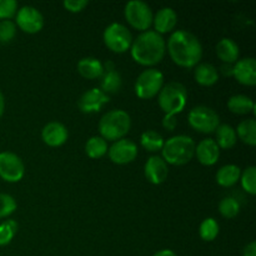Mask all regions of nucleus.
<instances>
[{
    "mask_svg": "<svg viewBox=\"0 0 256 256\" xmlns=\"http://www.w3.org/2000/svg\"><path fill=\"white\" fill-rule=\"evenodd\" d=\"M168 52L176 65L194 68L202 60V46L196 35L188 30H176L168 40Z\"/></svg>",
    "mask_w": 256,
    "mask_h": 256,
    "instance_id": "1",
    "label": "nucleus"
},
{
    "mask_svg": "<svg viewBox=\"0 0 256 256\" xmlns=\"http://www.w3.org/2000/svg\"><path fill=\"white\" fill-rule=\"evenodd\" d=\"M166 52V42L164 38L154 30L142 32L130 46L132 58L140 65L152 66L164 59Z\"/></svg>",
    "mask_w": 256,
    "mask_h": 256,
    "instance_id": "2",
    "label": "nucleus"
},
{
    "mask_svg": "<svg viewBox=\"0 0 256 256\" xmlns=\"http://www.w3.org/2000/svg\"><path fill=\"white\" fill-rule=\"evenodd\" d=\"M195 148L196 145L192 138L188 135H176L164 142L162 158L166 164L178 165V166L185 165L194 158Z\"/></svg>",
    "mask_w": 256,
    "mask_h": 256,
    "instance_id": "3",
    "label": "nucleus"
},
{
    "mask_svg": "<svg viewBox=\"0 0 256 256\" xmlns=\"http://www.w3.org/2000/svg\"><path fill=\"white\" fill-rule=\"evenodd\" d=\"M99 132L104 140L118 142L124 139L132 128V119L126 112L120 109L110 110L102 116L99 122Z\"/></svg>",
    "mask_w": 256,
    "mask_h": 256,
    "instance_id": "4",
    "label": "nucleus"
},
{
    "mask_svg": "<svg viewBox=\"0 0 256 256\" xmlns=\"http://www.w3.org/2000/svg\"><path fill=\"white\" fill-rule=\"evenodd\" d=\"M158 102L165 114L176 115L184 110L188 102V90L182 82H170L162 88Z\"/></svg>",
    "mask_w": 256,
    "mask_h": 256,
    "instance_id": "5",
    "label": "nucleus"
},
{
    "mask_svg": "<svg viewBox=\"0 0 256 256\" xmlns=\"http://www.w3.org/2000/svg\"><path fill=\"white\" fill-rule=\"evenodd\" d=\"M164 86V75L160 70L150 68L144 70L138 76L135 82V94L142 100H149L156 96Z\"/></svg>",
    "mask_w": 256,
    "mask_h": 256,
    "instance_id": "6",
    "label": "nucleus"
},
{
    "mask_svg": "<svg viewBox=\"0 0 256 256\" xmlns=\"http://www.w3.org/2000/svg\"><path fill=\"white\" fill-rule=\"evenodd\" d=\"M189 125L202 134H212L220 125V118L214 109L205 105H199L190 110L188 115Z\"/></svg>",
    "mask_w": 256,
    "mask_h": 256,
    "instance_id": "7",
    "label": "nucleus"
},
{
    "mask_svg": "<svg viewBox=\"0 0 256 256\" xmlns=\"http://www.w3.org/2000/svg\"><path fill=\"white\" fill-rule=\"evenodd\" d=\"M102 40L108 49L116 54H122L132 46V35L125 25L120 22H112L104 30Z\"/></svg>",
    "mask_w": 256,
    "mask_h": 256,
    "instance_id": "8",
    "label": "nucleus"
},
{
    "mask_svg": "<svg viewBox=\"0 0 256 256\" xmlns=\"http://www.w3.org/2000/svg\"><path fill=\"white\" fill-rule=\"evenodd\" d=\"M126 22L132 25L134 29L140 32H146L152 25V10L146 2H140V0H132L129 2L124 10Z\"/></svg>",
    "mask_w": 256,
    "mask_h": 256,
    "instance_id": "9",
    "label": "nucleus"
},
{
    "mask_svg": "<svg viewBox=\"0 0 256 256\" xmlns=\"http://www.w3.org/2000/svg\"><path fill=\"white\" fill-rule=\"evenodd\" d=\"M25 174L22 160L10 152H0V178L8 182H18Z\"/></svg>",
    "mask_w": 256,
    "mask_h": 256,
    "instance_id": "10",
    "label": "nucleus"
},
{
    "mask_svg": "<svg viewBox=\"0 0 256 256\" xmlns=\"http://www.w3.org/2000/svg\"><path fill=\"white\" fill-rule=\"evenodd\" d=\"M16 25L26 34H36L44 28V16L34 6H22L16 12Z\"/></svg>",
    "mask_w": 256,
    "mask_h": 256,
    "instance_id": "11",
    "label": "nucleus"
},
{
    "mask_svg": "<svg viewBox=\"0 0 256 256\" xmlns=\"http://www.w3.org/2000/svg\"><path fill=\"white\" fill-rule=\"evenodd\" d=\"M108 154L114 164L126 165L136 159L138 146L132 140L124 138L112 142V146L108 149Z\"/></svg>",
    "mask_w": 256,
    "mask_h": 256,
    "instance_id": "12",
    "label": "nucleus"
},
{
    "mask_svg": "<svg viewBox=\"0 0 256 256\" xmlns=\"http://www.w3.org/2000/svg\"><path fill=\"white\" fill-rule=\"evenodd\" d=\"M109 95L104 94L100 89L92 88L80 96L78 108L84 114H92V112H100L102 108L109 102Z\"/></svg>",
    "mask_w": 256,
    "mask_h": 256,
    "instance_id": "13",
    "label": "nucleus"
},
{
    "mask_svg": "<svg viewBox=\"0 0 256 256\" xmlns=\"http://www.w3.org/2000/svg\"><path fill=\"white\" fill-rule=\"evenodd\" d=\"M232 76L240 84L254 86L256 84V60L254 58H244L238 60L232 68Z\"/></svg>",
    "mask_w": 256,
    "mask_h": 256,
    "instance_id": "14",
    "label": "nucleus"
},
{
    "mask_svg": "<svg viewBox=\"0 0 256 256\" xmlns=\"http://www.w3.org/2000/svg\"><path fill=\"white\" fill-rule=\"evenodd\" d=\"M144 172L146 179L152 184L160 185L166 180L169 175V168L162 156L154 155V156H150L145 162Z\"/></svg>",
    "mask_w": 256,
    "mask_h": 256,
    "instance_id": "15",
    "label": "nucleus"
},
{
    "mask_svg": "<svg viewBox=\"0 0 256 256\" xmlns=\"http://www.w3.org/2000/svg\"><path fill=\"white\" fill-rule=\"evenodd\" d=\"M102 66H104V72L100 76V90L106 95L116 94L122 89V75L112 62H106L102 64Z\"/></svg>",
    "mask_w": 256,
    "mask_h": 256,
    "instance_id": "16",
    "label": "nucleus"
},
{
    "mask_svg": "<svg viewBox=\"0 0 256 256\" xmlns=\"http://www.w3.org/2000/svg\"><path fill=\"white\" fill-rule=\"evenodd\" d=\"M69 136L66 126L59 122H50L42 128V139L46 145L52 148L62 146L65 144Z\"/></svg>",
    "mask_w": 256,
    "mask_h": 256,
    "instance_id": "17",
    "label": "nucleus"
},
{
    "mask_svg": "<svg viewBox=\"0 0 256 256\" xmlns=\"http://www.w3.org/2000/svg\"><path fill=\"white\" fill-rule=\"evenodd\" d=\"M195 155L200 164L205 166H212L216 164L220 156V148L214 139H204L195 148Z\"/></svg>",
    "mask_w": 256,
    "mask_h": 256,
    "instance_id": "18",
    "label": "nucleus"
},
{
    "mask_svg": "<svg viewBox=\"0 0 256 256\" xmlns=\"http://www.w3.org/2000/svg\"><path fill=\"white\" fill-rule=\"evenodd\" d=\"M178 22V15L172 8H162L152 18V25L158 34H165L174 30Z\"/></svg>",
    "mask_w": 256,
    "mask_h": 256,
    "instance_id": "19",
    "label": "nucleus"
},
{
    "mask_svg": "<svg viewBox=\"0 0 256 256\" xmlns=\"http://www.w3.org/2000/svg\"><path fill=\"white\" fill-rule=\"evenodd\" d=\"M216 55L224 64H235L239 60V45L230 38H222L216 44Z\"/></svg>",
    "mask_w": 256,
    "mask_h": 256,
    "instance_id": "20",
    "label": "nucleus"
},
{
    "mask_svg": "<svg viewBox=\"0 0 256 256\" xmlns=\"http://www.w3.org/2000/svg\"><path fill=\"white\" fill-rule=\"evenodd\" d=\"M195 82L202 86H212L216 84L219 80V72L214 65L209 62H202V64L196 65L194 70Z\"/></svg>",
    "mask_w": 256,
    "mask_h": 256,
    "instance_id": "21",
    "label": "nucleus"
},
{
    "mask_svg": "<svg viewBox=\"0 0 256 256\" xmlns=\"http://www.w3.org/2000/svg\"><path fill=\"white\" fill-rule=\"evenodd\" d=\"M78 72L82 78L89 80L99 79L104 72L102 62L96 58H82L78 62Z\"/></svg>",
    "mask_w": 256,
    "mask_h": 256,
    "instance_id": "22",
    "label": "nucleus"
},
{
    "mask_svg": "<svg viewBox=\"0 0 256 256\" xmlns=\"http://www.w3.org/2000/svg\"><path fill=\"white\" fill-rule=\"evenodd\" d=\"M240 175H242V170L239 166L234 164L224 165L220 168L216 172V182L222 188H230L234 186L240 180Z\"/></svg>",
    "mask_w": 256,
    "mask_h": 256,
    "instance_id": "23",
    "label": "nucleus"
},
{
    "mask_svg": "<svg viewBox=\"0 0 256 256\" xmlns=\"http://www.w3.org/2000/svg\"><path fill=\"white\" fill-rule=\"evenodd\" d=\"M228 108L232 112L236 115H246L254 112L255 104L252 98L246 95H232L228 102Z\"/></svg>",
    "mask_w": 256,
    "mask_h": 256,
    "instance_id": "24",
    "label": "nucleus"
},
{
    "mask_svg": "<svg viewBox=\"0 0 256 256\" xmlns=\"http://www.w3.org/2000/svg\"><path fill=\"white\" fill-rule=\"evenodd\" d=\"M215 132H216L215 142H216L220 149H232V148L235 146L238 136L234 128L228 124H222L219 125Z\"/></svg>",
    "mask_w": 256,
    "mask_h": 256,
    "instance_id": "25",
    "label": "nucleus"
},
{
    "mask_svg": "<svg viewBox=\"0 0 256 256\" xmlns=\"http://www.w3.org/2000/svg\"><path fill=\"white\" fill-rule=\"evenodd\" d=\"M235 132H236V136L244 144L250 145V146H255L256 145V122L252 118L242 120L238 125V129Z\"/></svg>",
    "mask_w": 256,
    "mask_h": 256,
    "instance_id": "26",
    "label": "nucleus"
},
{
    "mask_svg": "<svg viewBox=\"0 0 256 256\" xmlns=\"http://www.w3.org/2000/svg\"><path fill=\"white\" fill-rule=\"evenodd\" d=\"M108 142L102 136H92L85 144V152L90 159H100L108 152Z\"/></svg>",
    "mask_w": 256,
    "mask_h": 256,
    "instance_id": "27",
    "label": "nucleus"
},
{
    "mask_svg": "<svg viewBox=\"0 0 256 256\" xmlns=\"http://www.w3.org/2000/svg\"><path fill=\"white\" fill-rule=\"evenodd\" d=\"M140 142L142 146L144 148L146 152H156L162 149L164 146V138L154 130H148V132H142V138H140Z\"/></svg>",
    "mask_w": 256,
    "mask_h": 256,
    "instance_id": "28",
    "label": "nucleus"
},
{
    "mask_svg": "<svg viewBox=\"0 0 256 256\" xmlns=\"http://www.w3.org/2000/svg\"><path fill=\"white\" fill-rule=\"evenodd\" d=\"M219 224L214 218H206L199 226V235L204 242H212L219 235Z\"/></svg>",
    "mask_w": 256,
    "mask_h": 256,
    "instance_id": "29",
    "label": "nucleus"
},
{
    "mask_svg": "<svg viewBox=\"0 0 256 256\" xmlns=\"http://www.w3.org/2000/svg\"><path fill=\"white\" fill-rule=\"evenodd\" d=\"M219 212L225 219H232L240 212V204L234 198H224L219 202Z\"/></svg>",
    "mask_w": 256,
    "mask_h": 256,
    "instance_id": "30",
    "label": "nucleus"
},
{
    "mask_svg": "<svg viewBox=\"0 0 256 256\" xmlns=\"http://www.w3.org/2000/svg\"><path fill=\"white\" fill-rule=\"evenodd\" d=\"M18 222L15 220H6L0 224V246L10 244L18 232Z\"/></svg>",
    "mask_w": 256,
    "mask_h": 256,
    "instance_id": "31",
    "label": "nucleus"
},
{
    "mask_svg": "<svg viewBox=\"0 0 256 256\" xmlns=\"http://www.w3.org/2000/svg\"><path fill=\"white\" fill-rule=\"evenodd\" d=\"M240 182L242 186L248 194L255 195L256 194V168L249 166L242 172L240 175Z\"/></svg>",
    "mask_w": 256,
    "mask_h": 256,
    "instance_id": "32",
    "label": "nucleus"
},
{
    "mask_svg": "<svg viewBox=\"0 0 256 256\" xmlns=\"http://www.w3.org/2000/svg\"><path fill=\"white\" fill-rule=\"evenodd\" d=\"M16 35V25L12 20L0 22V44H8Z\"/></svg>",
    "mask_w": 256,
    "mask_h": 256,
    "instance_id": "33",
    "label": "nucleus"
},
{
    "mask_svg": "<svg viewBox=\"0 0 256 256\" xmlns=\"http://www.w3.org/2000/svg\"><path fill=\"white\" fill-rule=\"evenodd\" d=\"M16 202L9 194H0V219L8 218L16 210Z\"/></svg>",
    "mask_w": 256,
    "mask_h": 256,
    "instance_id": "34",
    "label": "nucleus"
},
{
    "mask_svg": "<svg viewBox=\"0 0 256 256\" xmlns=\"http://www.w3.org/2000/svg\"><path fill=\"white\" fill-rule=\"evenodd\" d=\"M18 12L15 0H0V20H10Z\"/></svg>",
    "mask_w": 256,
    "mask_h": 256,
    "instance_id": "35",
    "label": "nucleus"
},
{
    "mask_svg": "<svg viewBox=\"0 0 256 256\" xmlns=\"http://www.w3.org/2000/svg\"><path fill=\"white\" fill-rule=\"evenodd\" d=\"M89 2L86 0H65L62 2V6L70 12H80L88 6Z\"/></svg>",
    "mask_w": 256,
    "mask_h": 256,
    "instance_id": "36",
    "label": "nucleus"
},
{
    "mask_svg": "<svg viewBox=\"0 0 256 256\" xmlns=\"http://www.w3.org/2000/svg\"><path fill=\"white\" fill-rule=\"evenodd\" d=\"M176 125H178V120L175 119V115L165 114V116L162 118V126H164V129L169 130V132H172V130L176 128Z\"/></svg>",
    "mask_w": 256,
    "mask_h": 256,
    "instance_id": "37",
    "label": "nucleus"
},
{
    "mask_svg": "<svg viewBox=\"0 0 256 256\" xmlns=\"http://www.w3.org/2000/svg\"><path fill=\"white\" fill-rule=\"evenodd\" d=\"M242 256H256V242H252L244 248Z\"/></svg>",
    "mask_w": 256,
    "mask_h": 256,
    "instance_id": "38",
    "label": "nucleus"
},
{
    "mask_svg": "<svg viewBox=\"0 0 256 256\" xmlns=\"http://www.w3.org/2000/svg\"><path fill=\"white\" fill-rule=\"evenodd\" d=\"M232 68L234 65H230V64H224L222 66V72L226 76H232Z\"/></svg>",
    "mask_w": 256,
    "mask_h": 256,
    "instance_id": "39",
    "label": "nucleus"
},
{
    "mask_svg": "<svg viewBox=\"0 0 256 256\" xmlns=\"http://www.w3.org/2000/svg\"><path fill=\"white\" fill-rule=\"evenodd\" d=\"M152 256H178V255L175 254V252H172V250L162 249V250H160V252H155V254L152 255Z\"/></svg>",
    "mask_w": 256,
    "mask_h": 256,
    "instance_id": "40",
    "label": "nucleus"
},
{
    "mask_svg": "<svg viewBox=\"0 0 256 256\" xmlns=\"http://www.w3.org/2000/svg\"><path fill=\"white\" fill-rule=\"evenodd\" d=\"M4 110H5V99L2 92H0V118H2V114H4Z\"/></svg>",
    "mask_w": 256,
    "mask_h": 256,
    "instance_id": "41",
    "label": "nucleus"
}]
</instances>
